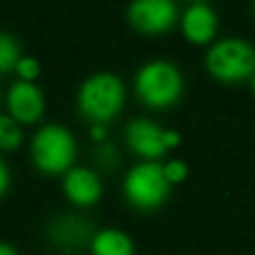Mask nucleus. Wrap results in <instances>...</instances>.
Returning <instances> with one entry per match:
<instances>
[{
  "instance_id": "4",
  "label": "nucleus",
  "mask_w": 255,
  "mask_h": 255,
  "mask_svg": "<svg viewBox=\"0 0 255 255\" xmlns=\"http://www.w3.org/2000/svg\"><path fill=\"white\" fill-rule=\"evenodd\" d=\"M170 181L166 177L163 163L141 161L132 168L124 179V193L128 202L139 211H154L170 195Z\"/></svg>"
},
{
  "instance_id": "21",
  "label": "nucleus",
  "mask_w": 255,
  "mask_h": 255,
  "mask_svg": "<svg viewBox=\"0 0 255 255\" xmlns=\"http://www.w3.org/2000/svg\"><path fill=\"white\" fill-rule=\"evenodd\" d=\"M251 88H253V92H255V76L251 79Z\"/></svg>"
},
{
  "instance_id": "16",
  "label": "nucleus",
  "mask_w": 255,
  "mask_h": 255,
  "mask_svg": "<svg viewBox=\"0 0 255 255\" xmlns=\"http://www.w3.org/2000/svg\"><path fill=\"white\" fill-rule=\"evenodd\" d=\"M163 170H166V177L170 184H179V181H184L186 175H188V166H186L184 161H179V159L166 161L163 163Z\"/></svg>"
},
{
  "instance_id": "20",
  "label": "nucleus",
  "mask_w": 255,
  "mask_h": 255,
  "mask_svg": "<svg viewBox=\"0 0 255 255\" xmlns=\"http://www.w3.org/2000/svg\"><path fill=\"white\" fill-rule=\"evenodd\" d=\"M0 255H18V253L13 251L11 244H2V247H0Z\"/></svg>"
},
{
  "instance_id": "12",
  "label": "nucleus",
  "mask_w": 255,
  "mask_h": 255,
  "mask_svg": "<svg viewBox=\"0 0 255 255\" xmlns=\"http://www.w3.org/2000/svg\"><path fill=\"white\" fill-rule=\"evenodd\" d=\"M90 247H92V255H134L132 240L119 229H106L94 233Z\"/></svg>"
},
{
  "instance_id": "11",
  "label": "nucleus",
  "mask_w": 255,
  "mask_h": 255,
  "mask_svg": "<svg viewBox=\"0 0 255 255\" xmlns=\"http://www.w3.org/2000/svg\"><path fill=\"white\" fill-rule=\"evenodd\" d=\"M49 235H52L54 242L63 244V247H76V244H83L90 238H94L92 224H88L83 217L76 215L58 217L52 224V229H49Z\"/></svg>"
},
{
  "instance_id": "6",
  "label": "nucleus",
  "mask_w": 255,
  "mask_h": 255,
  "mask_svg": "<svg viewBox=\"0 0 255 255\" xmlns=\"http://www.w3.org/2000/svg\"><path fill=\"white\" fill-rule=\"evenodd\" d=\"M128 20L141 34H163L177 20L175 0H132L128 7Z\"/></svg>"
},
{
  "instance_id": "5",
  "label": "nucleus",
  "mask_w": 255,
  "mask_h": 255,
  "mask_svg": "<svg viewBox=\"0 0 255 255\" xmlns=\"http://www.w3.org/2000/svg\"><path fill=\"white\" fill-rule=\"evenodd\" d=\"M74 154H76V143L74 136L67 128L49 124L43 126L36 132L34 141H31V159H34L36 168L49 175L56 172H67L74 168Z\"/></svg>"
},
{
  "instance_id": "2",
  "label": "nucleus",
  "mask_w": 255,
  "mask_h": 255,
  "mask_svg": "<svg viewBox=\"0 0 255 255\" xmlns=\"http://www.w3.org/2000/svg\"><path fill=\"white\" fill-rule=\"evenodd\" d=\"M134 90L148 108H170L184 92V79L172 63L150 61L136 72Z\"/></svg>"
},
{
  "instance_id": "7",
  "label": "nucleus",
  "mask_w": 255,
  "mask_h": 255,
  "mask_svg": "<svg viewBox=\"0 0 255 255\" xmlns=\"http://www.w3.org/2000/svg\"><path fill=\"white\" fill-rule=\"evenodd\" d=\"M126 141L136 154L145 157V161H157L168 152L166 130L148 119H132L126 128Z\"/></svg>"
},
{
  "instance_id": "10",
  "label": "nucleus",
  "mask_w": 255,
  "mask_h": 255,
  "mask_svg": "<svg viewBox=\"0 0 255 255\" xmlns=\"http://www.w3.org/2000/svg\"><path fill=\"white\" fill-rule=\"evenodd\" d=\"M181 31L195 45L208 43L217 31V13L206 2H193L181 16Z\"/></svg>"
},
{
  "instance_id": "18",
  "label": "nucleus",
  "mask_w": 255,
  "mask_h": 255,
  "mask_svg": "<svg viewBox=\"0 0 255 255\" xmlns=\"http://www.w3.org/2000/svg\"><path fill=\"white\" fill-rule=\"evenodd\" d=\"M90 134H92L97 141H103L106 139V134H108V128L103 124H92L90 126Z\"/></svg>"
},
{
  "instance_id": "3",
  "label": "nucleus",
  "mask_w": 255,
  "mask_h": 255,
  "mask_svg": "<svg viewBox=\"0 0 255 255\" xmlns=\"http://www.w3.org/2000/svg\"><path fill=\"white\" fill-rule=\"evenodd\" d=\"M206 67L211 76L224 83L253 79L255 76V47L242 38L217 40L206 54Z\"/></svg>"
},
{
  "instance_id": "1",
  "label": "nucleus",
  "mask_w": 255,
  "mask_h": 255,
  "mask_svg": "<svg viewBox=\"0 0 255 255\" xmlns=\"http://www.w3.org/2000/svg\"><path fill=\"white\" fill-rule=\"evenodd\" d=\"M126 90L119 76L110 72H99L83 81L79 90V110L92 124L112 121L124 108Z\"/></svg>"
},
{
  "instance_id": "9",
  "label": "nucleus",
  "mask_w": 255,
  "mask_h": 255,
  "mask_svg": "<svg viewBox=\"0 0 255 255\" xmlns=\"http://www.w3.org/2000/svg\"><path fill=\"white\" fill-rule=\"evenodd\" d=\"M65 197L76 206H92L101 197V179L90 168H70L63 177Z\"/></svg>"
},
{
  "instance_id": "22",
  "label": "nucleus",
  "mask_w": 255,
  "mask_h": 255,
  "mask_svg": "<svg viewBox=\"0 0 255 255\" xmlns=\"http://www.w3.org/2000/svg\"><path fill=\"white\" fill-rule=\"evenodd\" d=\"M195 2H202V0H195Z\"/></svg>"
},
{
  "instance_id": "15",
  "label": "nucleus",
  "mask_w": 255,
  "mask_h": 255,
  "mask_svg": "<svg viewBox=\"0 0 255 255\" xmlns=\"http://www.w3.org/2000/svg\"><path fill=\"white\" fill-rule=\"evenodd\" d=\"M16 72H18V76H20V81H29L31 83V81L40 74V65H38L36 58L22 56L20 61H18V65H16Z\"/></svg>"
},
{
  "instance_id": "13",
  "label": "nucleus",
  "mask_w": 255,
  "mask_h": 255,
  "mask_svg": "<svg viewBox=\"0 0 255 255\" xmlns=\"http://www.w3.org/2000/svg\"><path fill=\"white\" fill-rule=\"evenodd\" d=\"M20 58L22 56H20V47H18V43L4 31V34L0 36V70L2 72L16 70V65H18Z\"/></svg>"
},
{
  "instance_id": "19",
  "label": "nucleus",
  "mask_w": 255,
  "mask_h": 255,
  "mask_svg": "<svg viewBox=\"0 0 255 255\" xmlns=\"http://www.w3.org/2000/svg\"><path fill=\"white\" fill-rule=\"evenodd\" d=\"M179 141H181L179 132L166 130V148H168V150H170V148H177V145H179Z\"/></svg>"
},
{
  "instance_id": "8",
  "label": "nucleus",
  "mask_w": 255,
  "mask_h": 255,
  "mask_svg": "<svg viewBox=\"0 0 255 255\" xmlns=\"http://www.w3.org/2000/svg\"><path fill=\"white\" fill-rule=\"evenodd\" d=\"M7 110L9 117L18 124H34L43 117L45 110L43 92L29 81H16L7 92Z\"/></svg>"
},
{
  "instance_id": "14",
  "label": "nucleus",
  "mask_w": 255,
  "mask_h": 255,
  "mask_svg": "<svg viewBox=\"0 0 255 255\" xmlns=\"http://www.w3.org/2000/svg\"><path fill=\"white\" fill-rule=\"evenodd\" d=\"M20 139H22V132L18 128V121L11 119L9 115L0 117V145L4 150H11L20 143Z\"/></svg>"
},
{
  "instance_id": "17",
  "label": "nucleus",
  "mask_w": 255,
  "mask_h": 255,
  "mask_svg": "<svg viewBox=\"0 0 255 255\" xmlns=\"http://www.w3.org/2000/svg\"><path fill=\"white\" fill-rule=\"evenodd\" d=\"M9 190V168H7V161H0V193L7 195Z\"/></svg>"
}]
</instances>
